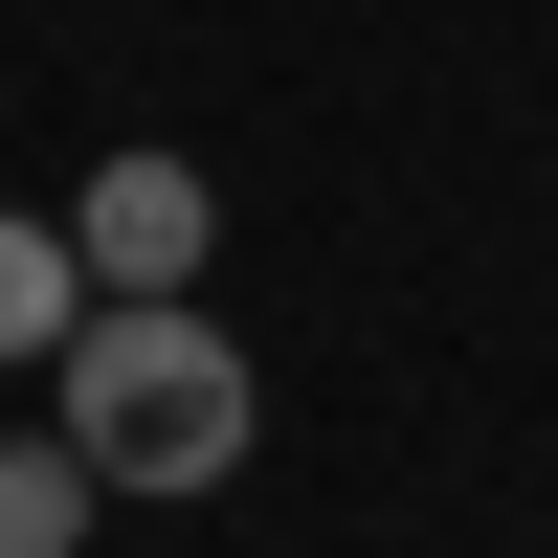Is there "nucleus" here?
<instances>
[{"instance_id": "nucleus-1", "label": "nucleus", "mask_w": 558, "mask_h": 558, "mask_svg": "<svg viewBox=\"0 0 558 558\" xmlns=\"http://www.w3.org/2000/svg\"><path fill=\"white\" fill-rule=\"evenodd\" d=\"M45 425L89 447V492H223L268 447V380L202 291H89V336L45 357Z\"/></svg>"}, {"instance_id": "nucleus-2", "label": "nucleus", "mask_w": 558, "mask_h": 558, "mask_svg": "<svg viewBox=\"0 0 558 558\" xmlns=\"http://www.w3.org/2000/svg\"><path fill=\"white\" fill-rule=\"evenodd\" d=\"M202 246H223L202 157H89V202H68V268H89V291H202Z\"/></svg>"}, {"instance_id": "nucleus-3", "label": "nucleus", "mask_w": 558, "mask_h": 558, "mask_svg": "<svg viewBox=\"0 0 558 558\" xmlns=\"http://www.w3.org/2000/svg\"><path fill=\"white\" fill-rule=\"evenodd\" d=\"M89 336V268H68V223H23L0 202V357H68Z\"/></svg>"}, {"instance_id": "nucleus-4", "label": "nucleus", "mask_w": 558, "mask_h": 558, "mask_svg": "<svg viewBox=\"0 0 558 558\" xmlns=\"http://www.w3.org/2000/svg\"><path fill=\"white\" fill-rule=\"evenodd\" d=\"M89 514H112V492H89V447H68V425H23V447H0V558H68Z\"/></svg>"}]
</instances>
